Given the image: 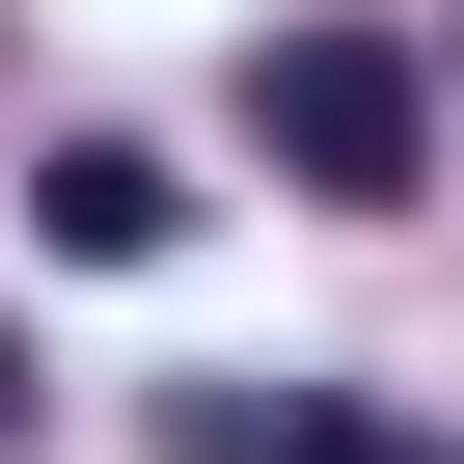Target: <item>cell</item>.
<instances>
[{
  "label": "cell",
  "instance_id": "1",
  "mask_svg": "<svg viewBox=\"0 0 464 464\" xmlns=\"http://www.w3.org/2000/svg\"><path fill=\"white\" fill-rule=\"evenodd\" d=\"M246 110H274V164H301L328 218L437 191V55H410V28H274V55H246Z\"/></svg>",
  "mask_w": 464,
  "mask_h": 464
},
{
  "label": "cell",
  "instance_id": "2",
  "mask_svg": "<svg viewBox=\"0 0 464 464\" xmlns=\"http://www.w3.org/2000/svg\"><path fill=\"white\" fill-rule=\"evenodd\" d=\"M28 218H55L82 274H137V246H191V164H164V137H55V164H28Z\"/></svg>",
  "mask_w": 464,
  "mask_h": 464
},
{
  "label": "cell",
  "instance_id": "3",
  "mask_svg": "<svg viewBox=\"0 0 464 464\" xmlns=\"http://www.w3.org/2000/svg\"><path fill=\"white\" fill-rule=\"evenodd\" d=\"M0 464H28V328H0Z\"/></svg>",
  "mask_w": 464,
  "mask_h": 464
}]
</instances>
